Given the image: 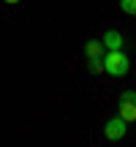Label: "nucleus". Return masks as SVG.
<instances>
[{
	"label": "nucleus",
	"instance_id": "f257e3e1",
	"mask_svg": "<svg viewBox=\"0 0 136 147\" xmlns=\"http://www.w3.org/2000/svg\"><path fill=\"white\" fill-rule=\"evenodd\" d=\"M128 68H131V60L123 49H106L104 55V71L109 76H125Z\"/></svg>",
	"mask_w": 136,
	"mask_h": 147
},
{
	"label": "nucleus",
	"instance_id": "f03ea898",
	"mask_svg": "<svg viewBox=\"0 0 136 147\" xmlns=\"http://www.w3.org/2000/svg\"><path fill=\"white\" fill-rule=\"evenodd\" d=\"M117 106H120V117H123L125 123H133V120H136V93H133V90L120 93Z\"/></svg>",
	"mask_w": 136,
	"mask_h": 147
},
{
	"label": "nucleus",
	"instance_id": "7ed1b4c3",
	"mask_svg": "<svg viewBox=\"0 0 136 147\" xmlns=\"http://www.w3.org/2000/svg\"><path fill=\"white\" fill-rule=\"evenodd\" d=\"M104 134H106L109 142H120V139H125V134H128V123L117 115V117H112V120H106Z\"/></svg>",
	"mask_w": 136,
	"mask_h": 147
},
{
	"label": "nucleus",
	"instance_id": "20e7f679",
	"mask_svg": "<svg viewBox=\"0 0 136 147\" xmlns=\"http://www.w3.org/2000/svg\"><path fill=\"white\" fill-rule=\"evenodd\" d=\"M101 41H104V49H123L125 47V38H123L120 30H106Z\"/></svg>",
	"mask_w": 136,
	"mask_h": 147
},
{
	"label": "nucleus",
	"instance_id": "39448f33",
	"mask_svg": "<svg viewBox=\"0 0 136 147\" xmlns=\"http://www.w3.org/2000/svg\"><path fill=\"white\" fill-rule=\"evenodd\" d=\"M84 55L87 57H104V41H98V38L87 41L84 44Z\"/></svg>",
	"mask_w": 136,
	"mask_h": 147
},
{
	"label": "nucleus",
	"instance_id": "423d86ee",
	"mask_svg": "<svg viewBox=\"0 0 136 147\" xmlns=\"http://www.w3.org/2000/svg\"><path fill=\"white\" fill-rule=\"evenodd\" d=\"M87 68L90 74H101L104 71V57H87Z\"/></svg>",
	"mask_w": 136,
	"mask_h": 147
},
{
	"label": "nucleus",
	"instance_id": "0eeeda50",
	"mask_svg": "<svg viewBox=\"0 0 136 147\" xmlns=\"http://www.w3.org/2000/svg\"><path fill=\"white\" fill-rule=\"evenodd\" d=\"M120 8L125 11V14L136 16V0H120Z\"/></svg>",
	"mask_w": 136,
	"mask_h": 147
},
{
	"label": "nucleus",
	"instance_id": "6e6552de",
	"mask_svg": "<svg viewBox=\"0 0 136 147\" xmlns=\"http://www.w3.org/2000/svg\"><path fill=\"white\" fill-rule=\"evenodd\" d=\"M3 3H8V5H16V3H19V0H3Z\"/></svg>",
	"mask_w": 136,
	"mask_h": 147
}]
</instances>
